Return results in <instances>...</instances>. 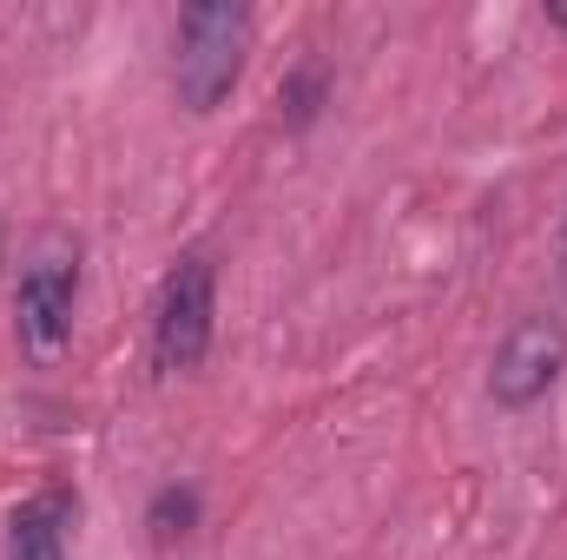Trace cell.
<instances>
[{"label":"cell","mask_w":567,"mask_h":560,"mask_svg":"<svg viewBox=\"0 0 567 560\" xmlns=\"http://www.w3.org/2000/svg\"><path fill=\"white\" fill-rule=\"evenodd\" d=\"M145 528H152V541H158V548L185 541V535L198 528V495H192V488H158V495H152Z\"/></svg>","instance_id":"6"},{"label":"cell","mask_w":567,"mask_h":560,"mask_svg":"<svg viewBox=\"0 0 567 560\" xmlns=\"http://www.w3.org/2000/svg\"><path fill=\"white\" fill-rule=\"evenodd\" d=\"M284 113H290V126H310L317 120V106H323V66H297L290 80H284Z\"/></svg>","instance_id":"7"},{"label":"cell","mask_w":567,"mask_h":560,"mask_svg":"<svg viewBox=\"0 0 567 560\" xmlns=\"http://www.w3.org/2000/svg\"><path fill=\"white\" fill-rule=\"evenodd\" d=\"M73 303H80V251L66 238H40L20 265V290H13V336L40 370L66 356Z\"/></svg>","instance_id":"2"},{"label":"cell","mask_w":567,"mask_h":560,"mask_svg":"<svg viewBox=\"0 0 567 560\" xmlns=\"http://www.w3.org/2000/svg\"><path fill=\"white\" fill-rule=\"evenodd\" d=\"M212 317H218V271L205 251L178 258V271L158 290V317H152V363L165 376L198 370V356L212 350Z\"/></svg>","instance_id":"3"},{"label":"cell","mask_w":567,"mask_h":560,"mask_svg":"<svg viewBox=\"0 0 567 560\" xmlns=\"http://www.w3.org/2000/svg\"><path fill=\"white\" fill-rule=\"evenodd\" d=\"M567 370V323L561 317H522L502 350H495V370H488V396L502 409H535Z\"/></svg>","instance_id":"4"},{"label":"cell","mask_w":567,"mask_h":560,"mask_svg":"<svg viewBox=\"0 0 567 560\" xmlns=\"http://www.w3.org/2000/svg\"><path fill=\"white\" fill-rule=\"evenodd\" d=\"M66 528H73V495L47 488L13 508L7 521V560H66Z\"/></svg>","instance_id":"5"},{"label":"cell","mask_w":567,"mask_h":560,"mask_svg":"<svg viewBox=\"0 0 567 560\" xmlns=\"http://www.w3.org/2000/svg\"><path fill=\"white\" fill-rule=\"evenodd\" d=\"M245 46H251V7L238 0H198L178 13V53H172V80L178 100L192 113H218L225 93L245 73Z\"/></svg>","instance_id":"1"},{"label":"cell","mask_w":567,"mask_h":560,"mask_svg":"<svg viewBox=\"0 0 567 560\" xmlns=\"http://www.w3.org/2000/svg\"><path fill=\"white\" fill-rule=\"evenodd\" d=\"M561 290H567V225H561Z\"/></svg>","instance_id":"8"}]
</instances>
